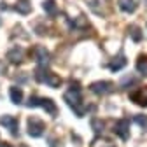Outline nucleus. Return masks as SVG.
Returning <instances> with one entry per match:
<instances>
[{"label": "nucleus", "mask_w": 147, "mask_h": 147, "mask_svg": "<svg viewBox=\"0 0 147 147\" xmlns=\"http://www.w3.org/2000/svg\"><path fill=\"white\" fill-rule=\"evenodd\" d=\"M9 96H11V102H12V103L20 105V103L23 102V89L18 88V86H11V89H9Z\"/></svg>", "instance_id": "11"}, {"label": "nucleus", "mask_w": 147, "mask_h": 147, "mask_svg": "<svg viewBox=\"0 0 147 147\" xmlns=\"http://www.w3.org/2000/svg\"><path fill=\"white\" fill-rule=\"evenodd\" d=\"M89 89L93 91L95 95H107V93H110V91L114 89V84L110 81H96V82H93L89 86Z\"/></svg>", "instance_id": "6"}, {"label": "nucleus", "mask_w": 147, "mask_h": 147, "mask_svg": "<svg viewBox=\"0 0 147 147\" xmlns=\"http://www.w3.org/2000/svg\"><path fill=\"white\" fill-rule=\"evenodd\" d=\"M63 100L67 102V105L74 110V112H76V116H77V117H82V116L86 114V107H84V103H82L81 89H79V86H77V84H76V86L72 84V88H70L68 91H65Z\"/></svg>", "instance_id": "1"}, {"label": "nucleus", "mask_w": 147, "mask_h": 147, "mask_svg": "<svg viewBox=\"0 0 147 147\" xmlns=\"http://www.w3.org/2000/svg\"><path fill=\"white\" fill-rule=\"evenodd\" d=\"M28 107H42L49 116H56L58 114V107L51 98H39V96H30V100L26 102Z\"/></svg>", "instance_id": "3"}, {"label": "nucleus", "mask_w": 147, "mask_h": 147, "mask_svg": "<svg viewBox=\"0 0 147 147\" xmlns=\"http://www.w3.org/2000/svg\"><path fill=\"white\" fill-rule=\"evenodd\" d=\"M23 56H25V51L21 47H12L7 53V60H11L12 63H21L23 61Z\"/></svg>", "instance_id": "10"}, {"label": "nucleus", "mask_w": 147, "mask_h": 147, "mask_svg": "<svg viewBox=\"0 0 147 147\" xmlns=\"http://www.w3.org/2000/svg\"><path fill=\"white\" fill-rule=\"evenodd\" d=\"M91 126H93V130H95L96 133H100L102 128H103V123H102L100 119H93V121H91Z\"/></svg>", "instance_id": "20"}, {"label": "nucleus", "mask_w": 147, "mask_h": 147, "mask_svg": "<svg viewBox=\"0 0 147 147\" xmlns=\"http://www.w3.org/2000/svg\"><path fill=\"white\" fill-rule=\"evenodd\" d=\"M35 79L42 82V84H47L49 88H60L61 86V77L53 74L51 70H47L46 67H39L35 72Z\"/></svg>", "instance_id": "2"}, {"label": "nucleus", "mask_w": 147, "mask_h": 147, "mask_svg": "<svg viewBox=\"0 0 147 147\" xmlns=\"http://www.w3.org/2000/svg\"><path fill=\"white\" fill-rule=\"evenodd\" d=\"M44 130H46V124H44L42 119H39V117H30L28 119V135L30 137L39 138V137H42Z\"/></svg>", "instance_id": "4"}, {"label": "nucleus", "mask_w": 147, "mask_h": 147, "mask_svg": "<svg viewBox=\"0 0 147 147\" xmlns=\"http://www.w3.org/2000/svg\"><path fill=\"white\" fill-rule=\"evenodd\" d=\"M0 147H11V145L9 144H4V145H0Z\"/></svg>", "instance_id": "22"}, {"label": "nucleus", "mask_w": 147, "mask_h": 147, "mask_svg": "<svg viewBox=\"0 0 147 147\" xmlns=\"http://www.w3.org/2000/svg\"><path fill=\"white\" fill-rule=\"evenodd\" d=\"M114 133L121 140H128V138H130V119H126V117L119 119L116 123V126H114Z\"/></svg>", "instance_id": "5"}, {"label": "nucleus", "mask_w": 147, "mask_h": 147, "mask_svg": "<svg viewBox=\"0 0 147 147\" xmlns=\"http://www.w3.org/2000/svg\"><path fill=\"white\" fill-rule=\"evenodd\" d=\"M91 147H116V144H112L107 138H96L93 144H91Z\"/></svg>", "instance_id": "16"}, {"label": "nucleus", "mask_w": 147, "mask_h": 147, "mask_svg": "<svg viewBox=\"0 0 147 147\" xmlns=\"http://www.w3.org/2000/svg\"><path fill=\"white\" fill-rule=\"evenodd\" d=\"M130 98H131L137 105H140V107H147V86L131 91V93H130Z\"/></svg>", "instance_id": "7"}, {"label": "nucleus", "mask_w": 147, "mask_h": 147, "mask_svg": "<svg viewBox=\"0 0 147 147\" xmlns=\"http://www.w3.org/2000/svg\"><path fill=\"white\" fill-rule=\"evenodd\" d=\"M126 63H128V61H126V58L123 56V53H121L117 58H114L112 61L109 63V68L112 70V72H119L121 68H124V67H126Z\"/></svg>", "instance_id": "12"}, {"label": "nucleus", "mask_w": 147, "mask_h": 147, "mask_svg": "<svg viewBox=\"0 0 147 147\" xmlns=\"http://www.w3.org/2000/svg\"><path fill=\"white\" fill-rule=\"evenodd\" d=\"M42 7H44V11L47 12V14H56V4H54V0H44V4H42Z\"/></svg>", "instance_id": "15"}, {"label": "nucleus", "mask_w": 147, "mask_h": 147, "mask_svg": "<svg viewBox=\"0 0 147 147\" xmlns=\"http://www.w3.org/2000/svg\"><path fill=\"white\" fill-rule=\"evenodd\" d=\"M130 33H131V39H133L135 42H140V40H142V33H140V30H138L137 26H133Z\"/></svg>", "instance_id": "19"}, {"label": "nucleus", "mask_w": 147, "mask_h": 147, "mask_svg": "<svg viewBox=\"0 0 147 147\" xmlns=\"http://www.w3.org/2000/svg\"><path fill=\"white\" fill-rule=\"evenodd\" d=\"M4 72H5V67H4L2 61H0V74H4Z\"/></svg>", "instance_id": "21"}, {"label": "nucleus", "mask_w": 147, "mask_h": 147, "mask_svg": "<svg viewBox=\"0 0 147 147\" xmlns=\"http://www.w3.org/2000/svg\"><path fill=\"white\" fill-rule=\"evenodd\" d=\"M137 70L142 72L144 76H147V56H140L137 61Z\"/></svg>", "instance_id": "17"}, {"label": "nucleus", "mask_w": 147, "mask_h": 147, "mask_svg": "<svg viewBox=\"0 0 147 147\" xmlns=\"http://www.w3.org/2000/svg\"><path fill=\"white\" fill-rule=\"evenodd\" d=\"M117 5L121 11L124 12H133L137 9V4H135V0H117Z\"/></svg>", "instance_id": "13"}, {"label": "nucleus", "mask_w": 147, "mask_h": 147, "mask_svg": "<svg viewBox=\"0 0 147 147\" xmlns=\"http://www.w3.org/2000/svg\"><path fill=\"white\" fill-rule=\"evenodd\" d=\"M0 124H4L12 135H18V119L14 116H4V117H0Z\"/></svg>", "instance_id": "9"}, {"label": "nucleus", "mask_w": 147, "mask_h": 147, "mask_svg": "<svg viewBox=\"0 0 147 147\" xmlns=\"http://www.w3.org/2000/svg\"><path fill=\"white\" fill-rule=\"evenodd\" d=\"M16 11L20 12V14H28L32 11V4H30V0H18V4H16Z\"/></svg>", "instance_id": "14"}, {"label": "nucleus", "mask_w": 147, "mask_h": 147, "mask_svg": "<svg viewBox=\"0 0 147 147\" xmlns=\"http://www.w3.org/2000/svg\"><path fill=\"white\" fill-rule=\"evenodd\" d=\"M33 54H35L37 63H39L40 67H46V65L49 63V53H47V49H46L44 46H37V47L33 49Z\"/></svg>", "instance_id": "8"}, {"label": "nucleus", "mask_w": 147, "mask_h": 147, "mask_svg": "<svg viewBox=\"0 0 147 147\" xmlns=\"http://www.w3.org/2000/svg\"><path fill=\"white\" fill-rule=\"evenodd\" d=\"M133 121H135L140 128H144V130L147 131V116H144V114H137V116L133 117Z\"/></svg>", "instance_id": "18"}]
</instances>
